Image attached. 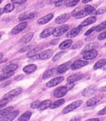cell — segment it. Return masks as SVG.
Returning a JSON list of instances; mask_svg holds the SVG:
<instances>
[{
    "label": "cell",
    "instance_id": "91938a15",
    "mask_svg": "<svg viewBox=\"0 0 106 121\" xmlns=\"http://www.w3.org/2000/svg\"><path fill=\"white\" fill-rule=\"evenodd\" d=\"M2 56H3V54L2 53H0V60H1V59H2Z\"/></svg>",
    "mask_w": 106,
    "mask_h": 121
},
{
    "label": "cell",
    "instance_id": "ab89813d",
    "mask_svg": "<svg viewBox=\"0 0 106 121\" xmlns=\"http://www.w3.org/2000/svg\"><path fill=\"white\" fill-rule=\"evenodd\" d=\"M40 103V102L39 100H36V101H34L31 104L30 107L33 108V109H36V108H38L39 104Z\"/></svg>",
    "mask_w": 106,
    "mask_h": 121
},
{
    "label": "cell",
    "instance_id": "6125c7cd",
    "mask_svg": "<svg viewBox=\"0 0 106 121\" xmlns=\"http://www.w3.org/2000/svg\"><path fill=\"white\" fill-rule=\"evenodd\" d=\"M3 107V106H2V105H0V109H1V108H2Z\"/></svg>",
    "mask_w": 106,
    "mask_h": 121
},
{
    "label": "cell",
    "instance_id": "8fae6325",
    "mask_svg": "<svg viewBox=\"0 0 106 121\" xmlns=\"http://www.w3.org/2000/svg\"><path fill=\"white\" fill-rule=\"evenodd\" d=\"M37 16L36 12H24V13L20 14L19 16V20L20 21H25V20L32 19L35 17Z\"/></svg>",
    "mask_w": 106,
    "mask_h": 121
},
{
    "label": "cell",
    "instance_id": "6da1fadb",
    "mask_svg": "<svg viewBox=\"0 0 106 121\" xmlns=\"http://www.w3.org/2000/svg\"><path fill=\"white\" fill-rule=\"evenodd\" d=\"M96 7L93 5H88L85 6L83 9L80 10L78 13H77L75 16L76 18H82L84 17L88 16L91 13H93L96 11Z\"/></svg>",
    "mask_w": 106,
    "mask_h": 121
},
{
    "label": "cell",
    "instance_id": "ee69618b",
    "mask_svg": "<svg viewBox=\"0 0 106 121\" xmlns=\"http://www.w3.org/2000/svg\"><path fill=\"white\" fill-rule=\"evenodd\" d=\"M12 2L13 4H24L25 2H26L25 0H12Z\"/></svg>",
    "mask_w": 106,
    "mask_h": 121
},
{
    "label": "cell",
    "instance_id": "cb8c5ba5",
    "mask_svg": "<svg viewBox=\"0 0 106 121\" xmlns=\"http://www.w3.org/2000/svg\"><path fill=\"white\" fill-rule=\"evenodd\" d=\"M37 69V66L35 64H29L23 68V72L26 74H30L35 72Z\"/></svg>",
    "mask_w": 106,
    "mask_h": 121
},
{
    "label": "cell",
    "instance_id": "11a10c76",
    "mask_svg": "<svg viewBox=\"0 0 106 121\" xmlns=\"http://www.w3.org/2000/svg\"><path fill=\"white\" fill-rule=\"evenodd\" d=\"M11 83V81H10V80H9V81H8V82H6L5 83H4V84H3V85H2V86H7V85H9Z\"/></svg>",
    "mask_w": 106,
    "mask_h": 121
},
{
    "label": "cell",
    "instance_id": "2e32d148",
    "mask_svg": "<svg viewBox=\"0 0 106 121\" xmlns=\"http://www.w3.org/2000/svg\"><path fill=\"white\" fill-rule=\"evenodd\" d=\"M54 15L53 13H49L48 15H46L44 17L40 18L39 19L37 20V23L39 25H44L47 23L49 22L51 20L53 17Z\"/></svg>",
    "mask_w": 106,
    "mask_h": 121
},
{
    "label": "cell",
    "instance_id": "681fc988",
    "mask_svg": "<svg viewBox=\"0 0 106 121\" xmlns=\"http://www.w3.org/2000/svg\"><path fill=\"white\" fill-rule=\"evenodd\" d=\"M64 1H56L55 3V6L58 7V6H60L61 5H62V3H63Z\"/></svg>",
    "mask_w": 106,
    "mask_h": 121
},
{
    "label": "cell",
    "instance_id": "60d3db41",
    "mask_svg": "<svg viewBox=\"0 0 106 121\" xmlns=\"http://www.w3.org/2000/svg\"><path fill=\"white\" fill-rule=\"evenodd\" d=\"M106 39V31L102 32L98 36V39L99 40H103Z\"/></svg>",
    "mask_w": 106,
    "mask_h": 121
},
{
    "label": "cell",
    "instance_id": "484cf974",
    "mask_svg": "<svg viewBox=\"0 0 106 121\" xmlns=\"http://www.w3.org/2000/svg\"><path fill=\"white\" fill-rule=\"evenodd\" d=\"M33 36H34V34L33 33V32L28 33V34H26V35L23 36V38H21V39H20V42L23 44H27L28 43H29V42L32 39V38H33Z\"/></svg>",
    "mask_w": 106,
    "mask_h": 121
},
{
    "label": "cell",
    "instance_id": "44dd1931",
    "mask_svg": "<svg viewBox=\"0 0 106 121\" xmlns=\"http://www.w3.org/2000/svg\"><path fill=\"white\" fill-rule=\"evenodd\" d=\"M70 18V15L68 13H63L57 17L55 19V22L57 24H62L66 22Z\"/></svg>",
    "mask_w": 106,
    "mask_h": 121
},
{
    "label": "cell",
    "instance_id": "836d02e7",
    "mask_svg": "<svg viewBox=\"0 0 106 121\" xmlns=\"http://www.w3.org/2000/svg\"><path fill=\"white\" fill-rule=\"evenodd\" d=\"M39 49L38 48H34V49H31L30 51H29L26 54V57L29 58H32L35 56L37 54V52H38Z\"/></svg>",
    "mask_w": 106,
    "mask_h": 121
},
{
    "label": "cell",
    "instance_id": "bcb514c9",
    "mask_svg": "<svg viewBox=\"0 0 106 121\" xmlns=\"http://www.w3.org/2000/svg\"><path fill=\"white\" fill-rule=\"evenodd\" d=\"M98 114L99 116H102V115H105L106 114V107L104 108L103 109L101 110L98 113Z\"/></svg>",
    "mask_w": 106,
    "mask_h": 121
},
{
    "label": "cell",
    "instance_id": "7a4b0ae2",
    "mask_svg": "<svg viewBox=\"0 0 106 121\" xmlns=\"http://www.w3.org/2000/svg\"><path fill=\"white\" fill-rule=\"evenodd\" d=\"M82 104V100H76V101L73 102L72 103L70 104L69 105H68L67 106H66V107L63 108V109L62 110V113L63 114H66V113H68L72 111L73 110L75 109L76 108H78L79 107H80L81 105Z\"/></svg>",
    "mask_w": 106,
    "mask_h": 121
},
{
    "label": "cell",
    "instance_id": "9f6ffc18",
    "mask_svg": "<svg viewBox=\"0 0 106 121\" xmlns=\"http://www.w3.org/2000/svg\"><path fill=\"white\" fill-rule=\"evenodd\" d=\"M91 1H90V0H87V1H85V0H83V1H82V2L83 3V4H87V3L90 2Z\"/></svg>",
    "mask_w": 106,
    "mask_h": 121
},
{
    "label": "cell",
    "instance_id": "83f0119b",
    "mask_svg": "<svg viewBox=\"0 0 106 121\" xmlns=\"http://www.w3.org/2000/svg\"><path fill=\"white\" fill-rule=\"evenodd\" d=\"M72 44V40L71 39L66 40L63 41L61 44L59 45V48L60 49H68Z\"/></svg>",
    "mask_w": 106,
    "mask_h": 121
},
{
    "label": "cell",
    "instance_id": "ac0fdd59",
    "mask_svg": "<svg viewBox=\"0 0 106 121\" xmlns=\"http://www.w3.org/2000/svg\"><path fill=\"white\" fill-rule=\"evenodd\" d=\"M98 52L96 50H93L90 51L84 54L83 59L84 60H92L93 59L96 58L97 56Z\"/></svg>",
    "mask_w": 106,
    "mask_h": 121
},
{
    "label": "cell",
    "instance_id": "30bf717a",
    "mask_svg": "<svg viewBox=\"0 0 106 121\" xmlns=\"http://www.w3.org/2000/svg\"><path fill=\"white\" fill-rule=\"evenodd\" d=\"M89 64V62L86 61V60H76L72 64L71 69L72 70H76L82 68L84 66H87V65Z\"/></svg>",
    "mask_w": 106,
    "mask_h": 121
},
{
    "label": "cell",
    "instance_id": "7c38bea8",
    "mask_svg": "<svg viewBox=\"0 0 106 121\" xmlns=\"http://www.w3.org/2000/svg\"><path fill=\"white\" fill-rule=\"evenodd\" d=\"M72 62L71 61H68L66 63L62 64L58 67L57 69V71L58 73H63L67 72L70 68H71L72 65Z\"/></svg>",
    "mask_w": 106,
    "mask_h": 121
},
{
    "label": "cell",
    "instance_id": "f907efd6",
    "mask_svg": "<svg viewBox=\"0 0 106 121\" xmlns=\"http://www.w3.org/2000/svg\"><path fill=\"white\" fill-rule=\"evenodd\" d=\"M23 77H24V76L22 75H18V77L15 78V80H20L22 79L23 78Z\"/></svg>",
    "mask_w": 106,
    "mask_h": 121
},
{
    "label": "cell",
    "instance_id": "d4e9b609",
    "mask_svg": "<svg viewBox=\"0 0 106 121\" xmlns=\"http://www.w3.org/2000/svg\"><path fill=\"white\" fill-rule=\"evenodd\" d=\"M51 104H52V102L49 100H46L41 102L38 107V109L40 111H44V110L50 107Z\"/></svg>",
    "mask_w": 106,
    "mask_h": 121
},
{
    "label": "cell",
    "instance_id": "f1b7e54d",
    "mask_svg": "<svg viewBox=\"0 0 106 121\" xmlns=\"http://www.w3.org/2000/svg\"><path fill=\"white\" fill-rule=\"evenodd\" d=\"M56 71L55 68H52V69L47 70L43 73V79H47L51 77H52L54 74V72Z\"/></svg>",
    "mask_w": 106,
    "mask_h": 121
},
{
    "label": "cell",
    "instance_id": "d6a6232c",
    "mask_svg": "<svg viewBox=\"0 0 106 121\" xmlns=\"http://www.w3.org/2000/svg\"><path fill=\"white\" fill-rule=\"evenodd\" d=\"M15 9V4L13 3H10L5 6L3 9L4 12L5 13H9V12L12 11Z\"/></svg>",
    "mask_w": 106,
    "mask_h": 121
},
{
    "label": "cell",
    "instance_id": "94428289",
    "mask_svg": "<svg viewBox=\"0 0 106 121\" xmlns=\"http://www.w3.org/2000/svg\"><path fill=\"white\" fill-rule=\"evenodd\" d=\"M103 69L104 70H106V65H105L103 67Z\"/></svg>",
    "mask_w": 106,
    "mask_h": 121
},
{
    "label": "cell",
    "instance_id": "7bdbcfd3",
    "mask_svg": "<svg viewBox=\"0 0 106 121\" xmlns=\"http://www.w3.org/2000/svg\"><path fill=\"white\" fill-rule=\"evenodd\" d=\"M95 29H96V26H94V27H92V28H90V29H89V30L87 31L86 32H85V35H90V34L92 33L93 31H94Z\"/></svg>",
    "mask_w": 106,
    "mask_h": 121
},
{
    "label": "cell",
    "instance_id": "db71d44e",
    "mask_svg": "<svg viewBox=\"0 0 106 121\" xmlns=\"http://www.w3.org/2000/svg\"><path fill=\"white\" fill-rule=\"evenodd\" d=\"M101 91H102V92H104V91H106V86H103V87L101 88L100 90H99Z\"/></svg>",
    "mask_w": 106,
    "mask_h": 121
},
{
    "label": "cell",
    "instance_id": "7dc6e473",
    "mask_svg": "<svg viewBox=\"0 0 106 121\" xmlns=\"http://www.w3.org/2000/svg\"><path fill=\"white\" fill-rule=\"evenodd\" d=\"M80 10L81 9H80L79 8H77V9H75V10L72 12V14H71V15H72V16H75V15L77 13H78L79 11H80Z\"/></svg>",
    "mask_w": 106,
    "mask_h": 121
},
{
    "label": "cell",
    "instance_id": "277c9868",
    "mask_svg": "<svg viewBox=\"0 0 106 121\" xmlns=\"http://www.w3.org/2000/svg\"><path fill=\"white\" fill-rule=\"evenodd\" d=\"M68 88L66 86H61L54 90L53 95L56 98H61L66 95L67 92Z\"/></svg>",
    "mask_w": 106,
    "mask_h": 121
},
{
    "label": "cell",
    "instance_id": "4316f807",
    "mask_svg": "<svg viewBox=\"0 0 106 121\" xmlns=\"http://www.w3.org/2000/svg\"><path fill=\"white\" fill-rule=\"evenodd\" d=\"M14 107L12 106L9 107L5 108L4 109H2L1 111H0V119L3 118L5 117L7 115H8L9 113L11 112V111L13 110Z\"/></svg>",
    "mask_w": 106,
    "mask_h": 121
},
{
    "label": "cell",
    "instance_id": "52a82bcc",
    "mask_svg": "<svg viewBox=\"0 0 106 121\" xmlns=\"http://www.w3.org/2000/svg\"><path fill=\"white\" fill-rule=\"evenodd\" d=\"M96 91V86L95 85H91L82 91V95L84 97H90L94 94Z\"/></svg>",
    "mask_w": 106,
    "mask_h": 121
},
{
    "label": "cell",
    "instance_id": "8992f818",
    "mask_svg": "<svg viewBox=\"0 0 106 121\" xmlns=\"http://www.w3.org/2000/svg\"><path fill=\"white\" fill-rule=\"evenodd\" d=\"M104 97L103 94H99L98 95H96L94 97H93L91 98H90L89 100H87V105L88 107L93 106V105H96L97 104L98 102H99Z\"/></svg>",
    "mask_w": 106,
    "mask_h": 121
},
{
    "label": "cell",
    "instance_id": "c3c4849f",
    "mask_svg": "<svg viewBox=\"0 0 106 121\" xmlns=\"http://www.w3.org/2000/svg\"><path fill=\"white\" fill-rule=\"evenodd\" d=\"M81 121V118L79 117H75L72 118L70 121Z\"/></svg>",
    "mask_w": 106,
    "mask_h": 121
},
{
    "label": "cell",
    "instance_id": "5b68a950",
    "mask_svg": "<svg viewBox=\"0 0 106 121\" xmlns=\"http://www.w3.org/2000/svg\"><path fill=\"white\" fill-rule=\"evenodd\" d=\"M53 54V51L51 49H47L44 52H40V54H37V58L38 60H46L49 59L52 56Z\"/></svg>",
    "mask_w": 106,
    "mask_h": 121
},
{
    "label": "cell",
    "instance_id": "8d00e7d4",
    "mask_svg": "<svg viewBox=\"0 0 106 121\" xmlns=\"http://www.w3.org/2000/svg\"><path fill=\"white\" fill-rule=\"evenodd\" d=\"M106 12V4L105 5L103 6L101 8H99L98 10H96L93 13L96 14V15H101V14L104 13Z\"/></svg>",
    "mask_w": 106,
    "mask_h": 121
},
{
    "label": "cell",
    "instance_id": "1f68e13d",
    "mask_svg": "<svg viewBox=\"0 0 106 121\" xmlns=\"http://www.w3.org/2000/svg\"><path fill=\"white\" fill-rule=\"evenodd\" d=\"M65 100L64 99H60V100H57V101L54 102V103H53L51 104L50 108L51 109H54V108H58L59 107H60L61 105H62V104H63L65 103Z\"/></svg>",
    "mask_w": 106,
    "mask_h": 121
},
{
    "label": "cell",
    "instance_id": "3957f363",
    "mask_svg": "<svg viewBox=\"0 0 106 121\" xmlns=\"http://www.w3.org/2000/svg\"><path fill=\"white\" fill-rule=\"evenodd\" d=\"M68 29H69V26L68 25H63L60 26L54 29L52 35L55 37L61 36L66 33Z\"/></svg>",
    "mask_w": 106,
    "mask_h": 121
},
{
    "label": "cell",
    "instance_id": "4fadbf2b",
    "mask_svg": "<svg viewBox=\"0 0 106 121\" xmlns=\"http://www.w3.org/2000/svg\"><path fill=\"white\" fill-rule=\"evenodd\" d=\"M18 68V65L16 63L11 62L8 65L4 66L2 69V72L4 73H10L14 72L15 70H16Z\"/></svg>",
    "mask_w": 106,
    "mask_h": 121
},
{
    "label": "cell",
    "instance_id": "be15d7a7",
    "mask_svg": "<svg viewBox=\"0 0 106 121\" xmlns=\"http://www.w3.org/2000/svg\"><path fill=\"white\" fill-rule=\"evenodd\" d=\"M104 46H105V47L106 48V43H105V44H104Z\"/></svg>",
    "mask_w": 106,
    "mask_h": 121
},
{
    "label": "cell",
    "instance_id": "9c48e42d",
    "mask_svg": "<svg viewBox=\"0 0 106 121\" xmlns=\"http://www.w3.org/2000/svg\"><path fill=\"white\" fill-rule=\"evenodd\" d=\"M22 91V88L19 87L17 88H15V89H12V91H9V92L6 93L4 97H3V99H9L11 98L15 97V96H16L20 94Z\"/></svg>",
    "mask_w": 106,
    "mask_h": 121
},
{
    "label": "cell",
    "instance_id": "d590c367",
    "mask_svg": "<svg viewBox=\"0 0 106 121\" xmlns=\"http://www.w3.org/2000/svg\"><path fill=\"white\" fill-rule=\"evenodd\" d=\"M14 72H10V73H5L3 74L0 75V81H2L7 79L11 77H12L14 75Z\"/></svg>",
    "mask_w": 106,
    "mask_h": 121
},
{
    "label": "cell",
    "instance_id": "d6986e66",
    "mask_svg": "<svg viewBox=\"0 0 106 121\" xmlns=\"http://www.w3.org/2000/svg\"><path fill=\"white\" fill-rule=\"evenodd\" d=\"M19 114V112L18 110L12 111L9 113L8 115L3 118L0 121H12Z\"/></svg>",
    "mask_w": 106,
    "mask_h": 121
},
{
    "label": "cell",
    "instance_id": "e0dca14e",
    "mask_svg": "<svg viewBox=\"0 0 106 121\" xmlns=\"http://www.w3.org/2000/svg\"><path fill=\"white\" fill-rule=\"evenodd\" d=\"M82 27H81L80 25L74 28V29H72V30L70 31L66 34V36L68 38H75V37L77 36V35L80 33L81 30H82Z\"/></svg>",
    "mask_w": 106,
    "mask_h": 121
},
{
    "label": "cell",
    "instance_id": "e7e4bbea",
    "mask_svg": "<svg viewBox=\"0 0 106 121\" xmlns=\"http://www.w3.org/2000/svg\"><path fill=\"white\" fill-rule=\"evenodd\" d=\"M1 2H2V1H0V4H1Z\"/></svg>",
    "mask_w": 106,
    "mask_h": 121
},
{
    "label": "cell",
    "instance_id": "f546056e",
    "mask_svg": "<svg viewBox=\"0 0 106 121\" xmlns=\"http://www.w3.org/2000/svg\"><path fill=\"white\" fill-rule=\"evenodd\" d=\"M32 116V112L29 111H27L21 115L19 118L18 121H28L30 118Z\"/></svg>",
    "mask_w": 106,
    "mask_h": 121
},
{
    "label": "cell",
    "instance_id": "7402d4cb",
    "mask_svg": "<svg viewBox=\"0 0 106 121\" xmlns=\"http://www.w3.org/2000/svg\"><path fill=\"white\" fill-rule=\"evenodd\" d=\"M55 28L51 27L47 29H46L44 30H43L40 34V37L41 38H46L50 36L51 35H52L53 32L54 31V30Z\"/></svg>",
    "mask_w": 106,
    "mask_h": 121
},
{
    "label": "cell",
    "instance_id": "ffe728a7",
    "mask_svg": "<svg viewBox=\"0 0 106 121\" xmlns=\"http://www.w3.org/2000/svg\"><path fill=\"white\" fill-rule=\"evenodd\" d=\"M98 43H97V42H94V43L89 44L85 46L83 49H82L81 54H84L86 53L87 52H90V51L93 50H96V49L98 47Z\"/></svg>",
    "mask_w": 106,
    "mask_h": 121
},
{
    "label": "cell",
    "instance_id": "b9f144b4",
    "mask_svg": "<svg viewBox=\"0 0 106 121\" xmlns=\"http://www.w3.org/2000/svg\"><path fill=\"white\" fill-rule=\"evenodd\" d=\"M32 48V46L31 45H28V46H26L23 47V48H21V49L19 50V52H27V51L31 49V48Z\"/></svg>",
    "mask_w": 106,
    "mask_h": 121
},
{
    "label": "cell",
    "instance_id": "9a60e30c",
    "mask_svg": "<svg viewBox=\"0 0 106 121\" xmlns=\"http://www.w3.org/2000/svg\"><path fill=\"white\" fill-rule=\"evenodd\" d=\"M82 74L81 73H76L75 74L69 76L67 79V82L69 84H72L74 82L78 81L82 79Z\"/></svg>",
    "mask_w": 106,
    "mask_h": 121
},
{
    "label": "cell",
    "instance_id": "6f0895ef",
    "mask_svg": "<svg viewBox=\"0 0 106 121\" xmlns=\"http://www.w3.org/2000/svg\"><path fill=\"white\" fill-rule=\"evenodd\" d=\"M4 13V10H3V9H0V16H1Z\"/></svg>",
    "mask_w": 106,
    "mask_h": 121
},
{
    "label": "cell",
    "instance_id": "f35d334b",
    "mask_svg": "<svg viewBox=\"0 0 106 121\" xmlns=\"http://www.w3.org/2000/svg\"><path fill=\"white\" fill-rule=\"evenodd\" d=\"M80 1L78 0L76 1H67L66 5L67 7H72V6H75Z\"/></svg>",
    "mask_w": 106,
    "mask_h": 121
},
{
    "label": "cell",
    "instance_id": "4dcf8cb0",
    "mask_svg": "<svg viewBox=\"0 0 106 121\" xmlns=\"http://www.w3.org/2000/svg\"><path fill=\"white\" fill-rule=\"evenodd\" d=\"M105 65H106V59L100 60L95 64L94 66H93V69L94 70L100 69V68L103 67Z\"/></svg>",
    "mask_w": 106,
    "mask_h": 121
},
{
    "label": "cell",
    "instance_id": "f5cc1de1",
    "mask_svg": "<svg viewBox=\"0 0 106 121\" xmlns=\"http://www.w3.org/2000/svg\"><path fill=\"white\" fill-rule=\"evenodd\" d=\"M85 121H99V119L98 118H90Z\"/></svg>",
    "mask_w": 106,
    "mask_h": 121
},
{
    "label": "cell",
    "instance_id": "816d5d0a",
    "mask_svg": "<svg viewBox=\"0 0 106 121\" xmlns=\"http://www.w3.org/2000/svg\"><path fill=\"white\" fill-rule=\"evenodd\" d=\"M58 40L55 39V40H53V41L51 43V44L52 45H56L57 43H58Z\"/></svg>",
    "mask_w": 106,
    "mask_h": 121
},
{
    "label": "cell",
    "instance_id": "f6af8a7d",
    "mask_svg": "<svg viewBox=\"0 0 106 121\" xmlns=\"http://www.w3.org/2000/svg\"><path fill=\"white\" fill-rule=\"evenodd\" d=\"M9 102V99H3L2 100H0V105H2V106L4 107L6 104H7V103Z\"/></svg>",
    "mask_w": 106,
    "mask_h": 121
},
{
    "label": "cell",
    "instance_id": "e575fe53",
    "mask_svg": "<svg viewBox=\"0 0 106 121\" xmlns=\"http://www.w3.org/2000/svg\"><path fill=\"white\" fill-rule=\"evenodd\" d=\"M106 29V21H104L98 25L96 26L95 31L96 32H100L101 31L104 30Z\"/></svg>",
    "mask_w": 106,
    "mask_h": 121
},
{
    "label": "cell",
    "instance_id": "5bb4252c",
    "mask_svg": "<svg viewBox=\"0 0 106 121\" xmlns=\"http://www.w3.org/2000/svg\"><path fill=\"white\" fill-rule=\"evenodd\" d=\"M63 79H64V78L62 77L53 78V79L51 80L50 81L48 82V83H47L46 84L47 87L52 88V87H53V86H55L56 85H57L60 83H61V82L63 80Z\"/></svg>",
    "mask_w": 106,
    "mask_h": 121
},
{
    "label": "cell",
    "instance_id": "74e56055",
    "mask_svg": "<svg viewBox=\"0 0 106 121\" xmlns=\"http://www.w3.org/2000/svg\"><path fill=\"white\" fill-rule=\"evenodd\" d=\"M65 54V52H58V53L56 54V55L54 56V57L52 59V61H57V60L60 59L61 58L62 56L64 55Z\"/></svg>",
    "mask_w": 106,
    "mask_h": 121
},
{
    "label": "cell",
    "instance_id": "680465c9",
    "mask_svg": "<svg viewBox=\"0 0 106 121\" xmlns=\"http://www.w3.org/2000/svg\"><path fill=\"white\" fill-rule=\"evenodd\" d=\"M3 34H4V32L0 31V38H1V37H2V36L3 35Z\"/></svg>",
    "mask_w": 106,
    "mask_h": 121
},
{
    "label": "cell",
    "instance_id": "603a6c76",
    "mask_svg": "<svg viewBox=\"0 0 106 121\" xmlns=\"http://www.w3.org/2000/svg\"><path fill=\"white\" fill-rule=\"evenodd\" d=\"M96 21V17L95 16H92L87 18L84 21L81 23L80 26L81 27H84V26H87L93 24Z\"/></svg>",
    "mask_w": 106,
    "mask_h": 121
},
{
    "label": "cell",
    "instance_id": "ba28073f",
    "mask_svg": "<svg viewBox=\"0 0 106 121\" xmlns=\"http://www.w3.org/2000/svg\"><path fill=\"white\" fill-rule=\"evenodd\" d=\"M27 25L28 24L26 22H23L20 23V24H18L17 26H15V27L12 29L11 31V34L12 35H15L20 33V32L22 31L24 29H25L26 26H27Z\"/></svg>",
    "mask_w": 106,
    "mask_h": 121
}]
</instances>
